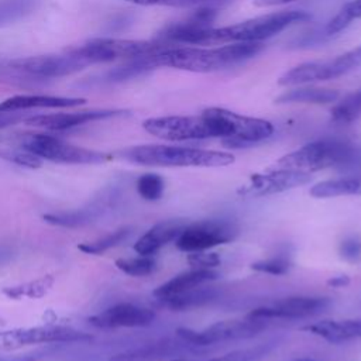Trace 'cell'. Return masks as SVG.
<instances>
[{"label": "cell", "mask_w": 361, "mask_h": 361, "mask_svg": "<svg viewBox=\"0 0 361 361\" xmlns=\"http://www.w3.org/2000/svg\"><path fill=\"white\" fill-rule=\"evenodd\" d=\"M52 282H54L52 278L45 276L39 281L31 282V283L24 285V286H14V288L4 289V293L8 295L10 298H21V296L38 298V296H42L48 290V288L52 285Z\"/></svg>", "instance_id": "d590c367"}, {"label": "cell", "mask_w": 361, "mask_h": 361, "mask_svg": "<svg viewBox=\"0 0 361 361\" xmlns=\"http://www.w3.org/2000/svg\"><path fill=\"white\" fill-rule=\"evenodd\" d=\"M302 331L317 336L329 343L338 344L361 337V319L322 320L300 327Z\"/></svg>", "instance_id": "d6986e66"}, {"label": "cell", "mask_w": 361, "mask_h": 361, "mask_svg": "<svg viewBox=\"0 0 361 361\" xmlns=\"http://www.w3.org/2000/svg\"><path fill=\"white\" fill-rule=\"evenodd\" d=\"M130 234V228H120L114 233H110L107 235H104L103 238H99L96 241L92 243H83L80 244L78 248L86 254H102L116 245H118L120 243H123Z\"/></svg>", "instance_id": "1f68e13d"}, {"label": "cell", "mask_w": 361, "mask_h": 361, "mask_svg": "<svg viewBox=\"0 0 361 361\" xmlns=\"http://www.w3.org/2000/svg\"><path fill=\"white\" fill-rule=\"evenodd\" d=\"M313 197H337L348 195H361V175L329 179L316 183L310 189Z\"/></svg>", "instance_id": "cb8c5ba5"}, {"label": "cell", "mask_w": 361, "mask_h": 361, "mask_svg": "<svg viewBox=\"0 0 361 361\" xmlns=\"http://www.w3.org/2000/svg\"><path fill=\"white\" fill-rule=\"evenodd\" d=\"M87 65L90 63L86 59L69 51L66 55H39L18 58L10 62V66L14 69L42 78L65 76L78 72Z\"/></svg>", "instance_id": "9a60e30c"}, {"label": "cell", "mask_w": 361, "mask_h": 361, "mask_svg": "<svg viewBox=\"0 0 361 361\" xmlns=\"http://www.w3.org/2000/svg\"><path fill=\"white\" fill-rule=\"evenodd\" d=\"M37 7V0H0V27L21 20Z\"/></svg>", "instance_id": "4316f807"}, {"label": "cell", "mask_w": 361, "mask_h": 361, "mask_svg": "<svg viewBox=\"0 0 361 361\" xmlns=\"http://www.w3.org/2000/svg\"><path fill=\"white\" fill-rule=\"evenodd\" d=\"M310 14L303 10H282L278 13L264 14L238 24L226 27H209L202 30L183 31L171 35L168 44H190V45H224L235 42H261L271 38L295 23H303Z\"/></svg>", "instance_id": "6da1fadb"}, {"label": "cell", "mask_w": 361, "mask_h": 361, "mask_svg": "<svg viewBox=\"0 0 361 361\" xmlns=\"http://www.w3.org/2000/svg\"><path fill=\"white\" fill-rule=\"evenodd\" d=\"M23 120V116L17 111H8V113H0V128L7 127L10 124H14L17 121Z\"/></svg>", "instance_id": "ab89813d"}, {"label": "cell", "mask_w": 361, "mask_h": 361, "mask_svg": "<svg viewBox=\"0 0 361 361\" xmlns=\"http://www.w3.org/2000/svg\"><path fill=\"white\" fill-rule=\"evenodd\" d=\"M361 18V0H353L345 3L340 11L327 23L326 32L327 34H337L350 25L354 20Z\"/></svg>", "instance_id": "f1b7e54d"}, {"label": "cell", "mask_w": 361, "mask_h": 361, "mask_svg": "<svg viewBox=\"0 0 361 361\" xmlns=\"http://www.w3.org/2000/svg\"><path fill=\"white\" fill-rule=\"evenodd\" d=\"M262 42H235L216 47L171 45L149 55L154 68L169 66L190 72H214L255 56Z\"/></svg>", "instance_id": "7a4b0ae2"}, {"label": "cell", "mask_w": 361, "mask_h": 361, "mask_svg": "<svg viewBox=\"0 0 361 361\" xmlns=\"http://www.w3.org/2000/svg\"><path fill=\"white\" fill-rule=\"evenodd\" d=\"M361 66V44L355 48L329 59L303 62L282 73L279 86H300L313 82H323L340 78Z\"/></svg>", "instance_id": "8992f818"}, {"label": "cell", "mask_w": 361, "mask_h": 361, "mask_svg": "<svg viewBox=\"0 0 361 361\" xmlns=\"http://www.w3.org/2000/svg\"><path fill=\"white\" fill-rule=\"evenodd\" d=\"M20 147L35 154L41 159L62 164H100L109 159V155L100 151L87 149L65 142L54 135L42 133L24 134L20 138Z\"/></svg>", "instance_id": "ba28073f"}, {"label": "cell", "mask_w": 361, "mask_h": 361, "mask_svg": "<svg viewBox=\"0 0 361 361\" xmlns=\"http://www.w3.org/2000/svg\"><path fill=\"white\" fill-rule=\"evenodd\" d=\"M340 254L347 261H358L361 257V244L354 238L344 240L340 245Z\"/></svg>", "instance_id": "f35d334b"}, {"label": "cell", "mask_w": 361, "mask_h": 361, "mask_svg": "<svg viewBox=\"0 0 361 361\" xmlns=\"http://www.w3.org/2000/svg\"><path fill=\"white\" fill-rule=\"evenodd\" d=\"M140 6H168V7H192L214 0H127Z\"/></svg>", "instance_id": "74e56055"}, {"label": "cell", "mask_w": 361, "mask_h": 361, "mask_svg": "<svg viewBox=\"0 0 361 361\" xmlns=\"http://www.w3.org/2000/svg\"><path fill=\"white\" fill-rule=\"evenodd\" d=\"M237 235L238 227L231 221L202 220L186 224L175 240V244L180 251L196 252L231 243Z\"/></svg>", "instance_id": "30bf717a"}, {"label": "cell", "mask_w": 361, "mask_h": 361, "mask_svg": "<svg viewBox=\"0 0 361 361\" xmlns=\"http://www.w3.org/2000/svg\"><path fill=\"white\" fill-rule=\"evenodd\" d=\"M126 110H111V109H102V110H86V111H75V113H56V114H39L25 118L24 121L34 127L48 128L54 131L69 130L76 126H82L92 121L106 120L117 116L127 114Z\"/></svg>", "instance_id": "e0dca14e"}, {"label": "cell", "mask_w": 361, "mask_h": 361, "mask_svg": "<svg viewBox=\"0 0 361 361\" xmlns=\"http://www.w3.org/2000/svg\"><path fill=\"white\" fill-rule=\"evenodd\" d=\"M295 0H254V6L255 7H272V6H281V4H286Z\"/></svg>", "instance_id": "b9f144b4"}, {"label": "cell", "mask_w": 361, "mask_h": 361, "mask_svg": "<svg viewBox=\"0 0 361 361\" xmlns=\"http://www.w3.org/2000/svg\"><path fill=\"white\" fill-rule=\"evenodd\" d=\"M0 361H35V358L30 355H1L0 354Z\"/></svg>", "instance_id": "7bdbcfd3"}, {"label": "cell", "mask_w": 361, "mask_h": 361, "mask_svg": "<svg viewBox=\"0 0 361 361\" xmlns=\"http://www.w3.org/2000/svg\"><path fill=\"white\" fill-rule=\"evenodd\" d=\"M144 130L166 141H190L227 137V128L216 107H209L199 116L151 117L142 123Z\"/></svg>", "instance_id": "277c9868"}, {"label": "cell", "mask_w": 361, "mask_h": 361, "mask_svg": "<svg viewBox=\"0 0 361 361\" xmlns=\"http://www.w3.org/2000/svg\"><path fill=\"white\" fill-rule=\"evenodd\" d=\"M216 298V292L209 288H193L183 293L166 298L159 300L165 307L172 310H188L192 307H199L204 303H209Z\"/></svg>", "instance_id": "d4e9b609"}, {"label": "cell", "mask_w": 361, "mask_h": 361, "mask_svg": "<svg viewBox=\"0 0 361 361\" xmlns=\"http://www.w3.org/2000/svg\"><path fill=\"white\" fill-rule=\"evenodd\" d=\"M274 343H265V344H259L251 348H243V350H235L231 353H227L224 355L220 357H214V358H209V360H183V358H175L171 361H259L261 358H264L272 348H274Z\"/></svg>", "instance_id": "83f0119b"}, {"label": "cell", "mask_w": 361, "mask_h": 361, "mask_svg": "<svg viewBox=\"0 0 361 361\" xmlns=\"http://www.w3.org/2000/svg\"><path fill=\"white\" fill-rule=\"evenodd\" d=\"M219 113L228 130L227 138L223 140L227 148H244L264 141L274 134V126L268 120L243 116L221 107H219Z\"/></svg>", "instance_id": "4fadbf2b"}, {"label": "cell", "mask_w": 361, "mask_h": 361, "mask_svg": "<svg viewBox=\"0 0 361 361\" xmlns=\"http://www.w3.org/2000/svg\"><path fill=\"white\" fill-rule=\"evenodd\" d=\"M186 224L180 220H165L151 227L134 244V250L140 255H152L164 245L175 241Z\"/></svg>", "instance_id": "ffe728a7"}, {"label": "cell", "mask_w": 361, "mask_h": 361, "mask_svg": "<svg viewBox=\"0 0 361 361\" xmlns=\"http://www.w3.org/2000/svg\"><path fill=\"white\" fill-rule=\"evenodd\" d=\"M350 283V276L348 275H337V276H331L327 281V285L331 288H344Z\"/></svg>", "instance_id": "60d3db41"}, {"label": "cell", "mask_w": 361, "mask_h": 361, "mask_svg": "<svg viewBox=\"0 0 361 361\" xmlns=\"http://www.w3.org/2000/svg\"><path fill=\"white\" fill-rule=\"evenodd\" d=\"M293 361H316V360H312V358H296Z\"/></svg>", "instance_id": "ee69618b"}, {"label": "cell", "mask_w": 361, "mask_h": 361, "mask_svg": "<svg viewBox=\"0 0 361 361\" xmlns=\"http://www.w3.org/2000/svg\"><path fill=\"white\" fill-rule=\"evenodd\" d=\"M171 44L162 41H140V39H118V38H94L79 47L71 48L73 52L89 63L111 62L116 59H135L140 56L155 54Z\"/></svg>", "instance_id": "52a82bcc"}, {"label": "cell", "mask_w": 361, "mask_h": 361, "mask_svg": "<svg viewBox=\"0 0 361 361\" xmlns=\"http://www.w3.org/2000/svg\"><path fill=\"white\" fill-rule=\"evenodd\" d=\"M116 267L130 276H145L155 271L157 262L151 255H140L134 258H118Z\"/></svg>", "instance_id": "f546056e"}, {"label": "cell", "mask_w": 361, "mask_h": 361, "mask_svg": "<svg viewBox=\"0 0 361 361\" xmlns=\"http://www.w3.org/2000/svg\"><path fill=\"white\" fill-rule=\"evenodd\" d=\"M86 103L83 97H63L45 94H17L0 102V113L23 111L30 109H65Z\"/></svg>", "instance_id": "ac0fdd59"}, {"label": "cell", "mask_w": 361, "mask_h": 361, "mask_svg": "<svg viewBox=\"0 0 361 361\" xmlns=\"http://www.w3.org/2000/svg\"><path fill=\"white\" fill-rule=\"evenodd\" d=\"M186 344L189 343L182 341V344H179L169 340H162V341L147 344L140 348L116 354L109 361H158L180 353L182 347H186Z\"/></svg>", "instance_id": "7402d4cb"}, {"label": "cell", "mask_w": 361, "mask_h": 361, "mask_svg": "<svg viewBox=\"0 0 361 361\" xmlns=\"http://www.w3.org/2000/svg\"><path fill=\"white\" fill-rule=\"evenodd\" d=\"M268 326V320L245 317L241 320H223L217 322L203 330H193L188 327H179L176 336L189 343L190 345H209L219 341L251 338Z\"/></svg>", "instance_id": "9c48e42d"}, {"label": "cell", "mask_w": 361, "mask_h": 361, "mask_svg": "<svg viewBox=\"0 0 361 361\" xmlns=\"http://www.w3.org/2000/svg\"><path fill=\"white\" fill-rule=\"evenodd\" d=\"M120 155L134 164L148 166H227L235 161L231 152L202 149L180 145L145 144L120 151Z\"/></svg>", "instance_id": "3957f363"}, {"label": "cell", "mask_w": 361, "mask_h": 361, "mask_svg": "<svg viewBox=\"0 0 361 361\" xmlns=\"http://www.w3.org/2000/svg\"><path fill=\"white\" fill-rule=\"evenodd\" d=\"M92 336L62 326H44L0 331V350H17L31 344L87 341Z\"/></svg>", "instance_id": "7c38bea8"}, {"label": "cell", "mask_w": 361, "mask_h": 361, "mask_svg": "<svg viewBox=\"0 0 361 361\" xmlns=\"http://www.w3.org/2000/svg\"><path fill=\"white\" fill-rule=\"evenodd\" d=\"M155 319L151 309L141 307L133 303H117L103 312L89 317V323L99 329H118V327H145Z\"/></svg>", "instance_id": "2e32d148"}, {"label": "cell", "mask_w": 361, "mask_h": 361, "mask_svg": "<svg viewBox=\"0 0 361 361\" xmlns=\"http://www.w3.org/2000/svg\"><path fill=\"white\" fill-rule=\"evenodd\" d=\"M340 97L338 90L326 89V87H293L278 97H275V103H313V104H326L337 102Z\"/></svg>", "instance_id": "603a6c76"}, {"label": "cell", "mask_w": 361, "mask_h": 361, "mask_svg": "<svg viewBox=\"0 0 361 361\" xmlns=\"http://www.w3.org/2000/svg\"><path fill=\"white\" fill-rule=\"evenodd\" d=\"M310 180L312 176L309 172L274 166L264 172L252 173L250 179L238 188L237 193L244 197H262L290 190Z\"/></svg>", "instance_id": "8fae6325"}, {"label": "cell", "mask_w": 361, "mask_h": 361, "mask_svg": "<svg viewBox=\"0 0 361 361\" xmlns=\"http://www.w3.org/2000/svg\"><path fill=\"white\" fill-rule=\"evenodd\" d=\"M331 120L338 124H350L361 117V87L348 93L331 107Z\"/></svg>", "instance_id": "484cf974"}, {"label": "cell", "mask_w": 361, "mask_h": 361, "mask_svg": "<svg viewBox=\"0 0 361 361\" xmlns=\"http://www.w3.org/2000/svg\"><path fill=\"white\" fill-rule=\"evenodd\" d=\"M188 262L193 268H202V269H213L214 267L220 265V257L216 252H203L196 251L190 252L188 257Z\"/></svg>", "instance_id": "8d00e7d4"}, {"label": "cell", "mask_w": 361, "mask_h": 361, "mask_svg": "<svg viewBox=\"0 0 361 361\" xmlns=\"http://www.w3.org/2000/svg\"><path fill=\"white\" fill-rule=\"evenodd\" d=\"M165 189V182L158 173H144L137 179V192L145 200L161 199Z\"/></svg>", "instance_id": "d6a6232c"}, {"label": "cell", "mask_w": 361, "mask_h": 361, "mask_svg": "<svg viewBox=\"0 0 361 361\" xmlns=\"http://www.w3.org/2000/svg\"><path fill=\"white\" fill-rule=\"evenodd\" d=\"M251 268L257 272L279 276V275H285L289 272V269L292 268V261L285 255H278V257H271L267 259L255 261L251 264Z\"/></svg>", "instance_id": "e575fe53"}, {"label": "cell", "mask_w": 361, "mask_h": 361, "mask_svg": "<svg viewBox=\"0 0 361 361\" xmlns=\"http://www.w3.org/2000/svg\"><path fill=\"white\" fill-rule=\"evenodd\" d=\"M331 299L323 296H290L251 310L247 316L252 319L275 320V319H305L320 314L330 307Z\"/></svg>", "instance_id": "5bb4252c"}, {"label": "cell", "mask_w": 361, "mask_h": 361, "mask_svg": "<svg viewBox=\"0 0 361 361\" xmlns=\"http://www.w3.org/2000/svg\"><path fill=\"white\" fill-rule=\"evenodd\" d=\"M0 158L6 159L8 162H13L20 166L25 168H39L42 165V159L37 157L35 154L30 152L28 149L20 147V148H0Z\"/></svg>", "instance_id": "836d02e7"}, {"label": "cell", "mask_w": 361, "mask_h": 361, "mask_svg": "<svg viewBox=\"0 0 361 361\" xmlns=\"http://www.w3.org/2000/svg\"><path fill=\"white\" fill-rule=\"evenodd\" d=\"M94 209L90 210H76V212H69V213H48L44 214L42 219L54 226L59 227H78L87 224L94 219Z\"/></svg>", "instance_id": "4dcf8cb0"}, {"label": "cell", "mask_w": 361, "mask_h": 361, "mask_svg": "<svg viewBox=\"0 0 361 361\" xmlns=\"http://www.w3.org/2000/svg\"><path fill=\"white\" fill-rule=\"evenodd\" d=\"M354 148L351 144L341 140H316L303 147L281 157L275 166L288 168L305 172L320 171L337 165H344L354 158Z\"/></svg>", "instance_id": "5b68a950"}, {"label": "cell", "mask_w": 361, "mask_h": 361, "mask_svg": "<svg viewBox=\"0 0 361 361\" xmlns=\"http://www.w3.org/2000/svg\"><path fill=\"white\" fill-rule=\"evenodd\" d=\"M219 278V274L213 269H202V268H193L190 271L182 272L176 276H173L172 279L166 281L165 283H162L161 286H158L154 290V296L158 300L183 293L186 290H190L193 288L197 286H203L207 282L216 281Z\"/></svg>", "instance_id": "44dd1931"}]
</instances>
